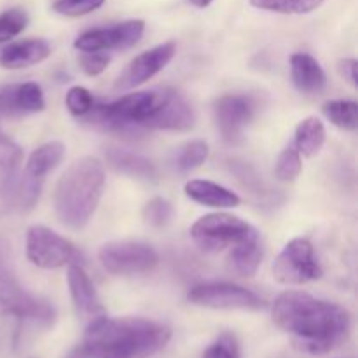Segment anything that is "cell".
Returning <instances> with one entry per match:
<instances>
[{"label": "cell", "instance_id": "obj_8", "mask_svg": "<svg viewBox=\"0 0 358 358\" xmlns=\"http://www.w3.org/2000/svg\"><path fill=\"white\" fill-rule=\"evenodd\" d=\"M189 303L212 310H245L259 311L266 306V301L252 290L236 283L213 282L201 283L189 290Z\"/></svg>", "mask_w": 358, "mask_h": 358}, {"label": "cell", "instance_id": "obj_15", "mask_svg": "<svg viewBox=\"0 0 358 358\" xmlns=\"http://www.w3.org/2000/svg\"><path fill=\"white\" fill-rule=\"evenodd\" d=\"M21 161H23L21 147L0 128V203L7 208H13L14 191L21 175Z\"/></svg>", "mask_w": 358, "mask_h": 358}, {"label": "cell", "instance_id": "obj_9", "mask_svg": "<svg viewBox=\"0 0 358 358\" xmlns=\"http://www.w3.org/2000/svg\"><path fill=\"white\" fill-rule=\"evenodd\" d=\"M27 257L41 269H58L77 261V248L45 226L27 231Z\"/></svg>", "mask_w": 358, "mask_h": 358}, {"label": "cell", "instance_id": "obj_14", "mask_svg": "<svg viewBox=\"0 0 358 358\" xmlns=\"http://www.w3.org/2000/svg\"><path fill=\"white\" fill-rule=\"evenodd\" d=\"M196 114L187 100L175 90H164L163 103L159 105L149 122V129H164V131H189L194 128Z\"/></svg>", "mask_w": 358, "mask_h": 358}, {"label": "cell", "instance_id": "obj_34", "mask_svg": "<svg viewBox=\"0 0 358 358\" xmlns=\"http://www.w3.org/2000/svg\"><path fill=\"white\" fill-rule=\"evenodd\" d=\"M338 69H339V73H341L343 79L348 80V83L352 84L353 87L358 86V76H357L358 63H357V59H353V58L341 59V62H339V65H338Z\"/></svg>", "mask_w": 358, "mask_h": 358}, {"label": "cell", "instance_id": "obj_11", "mask_svg": "<svg viewBox=\"0 0 358 358\" xmlns=\"http://www.w3.org/2000/svg\"><path fill=\"white\" fill-rule=\"evenodd\" d=\"M255 115L254 98L247 94H226L213 105V117L220 135L227 143H238L243 138L247 126Z\"/></svg>", "mask_w": 358, "mask_h": 358}, {"label": "cell", "instance_id": "obj_18", "mask_svg": "<svg viewBox=\"0 0 358 358\" xmlns=\"http://www.w3.org/2000/svg\"><path fill=\"white\" fill-rule=\"evenodd\" d=\"M51 55V45L44 38L17 41L0 49V66L9 70L27 69L44 62Z\"/></svg>", "mask_w": 358, "mask_h": 358}, {"label": "cell", "instance_id": "obj_35", "mask_svg": "<svg viewBox=\"0 0 358 358\" xmlns=\"http://www.w3.org/2000/svg\"><path fill=\"white\" fill-rule=\"evenodd\" d=\"M65 358H90V355H87L86 350L79 345V346H76V348H73Z\"/></svg>", "mask_w": 358, "mask_h": 358}, {"label": "cell", "instance_id": "obj_20", "mask_svg": "<svg viewBox=\"0 0 358 358\" xmlns=\"http://www.w3.org/2000/svg\"><path fill=\"white\" fill-rule=\"evenodd\" d=\"M105 159L108 166L115 171L129 175L133 178L145 182H154L157 178V170L152 161L147 159L142 154H136L133 150L121 149V147H107L105 149Z\"/></svg>", "mask_w": 358, "mask_h": 358}, {"label": "cell", "instance_id": "obj_23", "mask_svg": "<svg viewBox=\"0 0 358 358\" xmlns=\"http://www.w3.org/2000/svg\"><path fill=\"white\" fill-rule=\"evenodd\" d=\"M325 143V126L318 117H306L297 124L294 147L301 156L313 157L322 150Z\"/></svg>", "mask_w": 358, "mask_h": 358}, {"label": "cell", "instance_id": "obj_12", "mask_svg": "<svg viewBox=\"0 0 358 358\" xmlns=\"http://www.w3.org/2000/svg\"><path fill=\"white\" fill-rule=\"evenodd\" d=\"M175 52H177V44L173 41L163 42L156 48L142 52V55H138L135 59L129 62L124 72L119 76L115 87L117 90H131V87L147 83L173 59Z\"/></svg>", "mask_w": 358, "mask_h": 358}, {"label": "cell", "instance_id": "obj_26", "mask_svg": "<svg viewBox=\"0 0 358 358\" xmlns=\"http://www.w3.org/2000/svg\"><path fill=\"white\" fill-rule=\"evenodd\" d=\"M325 0H250L257 9L278 14H308L317 10Z\"/></svg>", "mask_w": 358, "mask_h": 358}, {"label": "cell", "instance_id": "obj_16", "mask_svg": "<svg viewBox=\"0 0 358 358\" xmlns=\"http://www.w3.org/2000/svg\"><path fill=\"white\" fill-rule=\"evenodd\" d=\"M44 91L37 83L16 84L0 90V112L3 114H35L44 110Z\"/></svg>", "mask_w": 358, "mask_h": 358}, {"label": "cell", "instance_id": "obj_4", "mask_svg": "<svg viewBox=\"0 0 358 358\" xmlns=\"http://www.w3.org/2000/svg\"><path fill=\"white\" fill-rule=\"evenodd\" d=\"M6 317L49 327L55 322L56 311L48 301L34 297L21 287L14 273L9 247L0 240V318Z\"/></svg>", "mask_w": 358, "mask_h": 358}, {"label": "cell", "instance_id": "obj_17", "mask_svg": "<svg viewBox=\"0 0 358 358\" xmlns=\"http://www.w3.org/2000/svg\"><path fill=\"white\" fill-rule=\"evenodd\" d=\"M264 257V247H262L261 234L255 227H252L250 233L231 247L227 266L234 275L241 278H250L257 273Z\"/></svg>", "mask_w": 358, "mask_h": 358}, {"label": "cell", "instance_id": "obj_2", "mask_svg": "<svg viewBox=\"0 0 358 358\" xmlns=\"http://www.w3.org/2000/svg\"><path fill=\"white\" fill-rule=\"evenodd\" d=\"M171 329L147 318H108L87 325L83 346L90 358H150L170 343Z\"/></svg>", "mask_w": 358, "mask_h": 358}, {"label": "cell", "instance_id": "obj_33", "mask_svg": "<svg viewBox=\"0 0 358 358\" xmlns=\"http://www.w3.org/2000/svg\"><path fill=\"white\" fill-rule=\"evenodd\" d=\"M80 69L87 73V76L94 77L100 76L101 72H105L110 63V58L107 55H101V52H84L79 59Z\"/></svg>", "mask_w": 358, "mask_h": 358}, {"label": "cell", "instance_id": "obj_5", "mask_svg": "<svg viewBox=\"0 0 358 358\" xmlns=\"http://www.w3.org/2000/svg\"><path fill=\"white\" fill-rule=\"evenodd\" d=\"M273 275L276 282L283 285H304L320 280L324 271L311 241L306 238H294L275 259Z\"/></svg>", "mask_w": 358, "mask_h": 358}, {"label": "cell", "instance_id": "obj_29", "mask_svg": "<svg viewBox=\"0 0 358 358\" xmlns=\"http://www.w3.org/2000/svg\"><path fill=\"white\" fill-rule=\"evenodd\" d=\"M65 103L70 114L80 119L84 117L91 108H93L94 98L93 94H91V91L86 90V87L72 86L69 91H66Z\"/></svg>", "mask_w": 358, "mask_h": 358}, {"label": "cell", "instance_id": "obj_36", "mask_svg": "<svg viewBox=\"0 0 358 358\" xmlns=\"http://www.w3.org/2000/svg\"><path fill=\"white\" fill-rule=\"evenodd\" d=\"M212 2H213V0H191L192 6L199 7V9H205V7H208Z\"/></svg>", "mask_w": 358, "mask_h": 358}, {"label": "cell", "instance_id": "obj_22", "mask_svg": "<svg viewBox=\"0 0 358 358\" xmlns=\"http://www.w3.org/2000/svg\"><path fill=\"white\" fill-rule=\"evenodd\" d=\"M63 157H65V145L62 142L44 143V145L37 147L30 154L24 173H28L34 178H38V180H44L45 175L55 170L62 163Z\"/></svg>", "mask_w": 358, "mask_h": 358}, {"label": "cell", "instance_id": "obj_27", "mask_svg": "<svg viewBox=\"0 0 358 358\" xmlns=\"http://www.w3.org/2000/svg\"><path fill=\"white\" fill-rule=\"evenodd\" d=\"M301 171H303V161H301L299 150L294 145L285 147L276 159V178L282 182H292L299 177Z\"/></svg>", "mask_w": 358, "mask_h": 358}, {"label": "cell", "instance_id": "obj_31", "mask_svg": "<svg viewBox=\"0 0 358 358\" xmlns=\"http://www.w3.org/2000/svg\"><path fill=\"white\" fill-rule=\"evenodd\" d=\"M173 215L170 201L164 198H152L145 206H143V220L152 227L166 226Z\"/></svg>", "mask_w": 358, "mask_h": 358}, {"label": "cell", "instance_id": "obj_32", "mask_svg": "<svg viewBox=\"0 0 358 358\" xmlns=\"http://www.w3.org/2000/svg\"><path fill=\"white\" fill-rule=\"evenodd\" d=\"M203 358H240V346L233 334H222L205 350Z\"/></svg>", "mask_w": 358, "mask_h": 358}, {"label": "cell", "instance_id": "obj_13", "mask_svg": "<svg viewBox=\"0 0 358 358\" xmlns=\"http://www.w3.org/2000/svg\"><path fill=\"white\" fill-rule=\"evenodd\" d=\"M66 282H69L70 297H72L73 310H76L77 317L84 322L86 325L93 324L98 318L105 317V308L101 304L100 297H98L96 289H94L93 282L84 271L80 264H69V273H66Z\"/></svg>", "mask_w": 358, "mask_h": 358}, {"label": "cell", "instance_id": "obj_1", "mask_svg": "<svg viewBox=\"0 0 358 358\" xmlns=\"http://www.w3.org/2000/svg\"><path fill=\"white\" fill-rule=\"evenodd\" d=\"M273 320L310 355H327L348 339L352 317L343 306L306 292H283L273 304Z\"/></svg>", "mask_w": 358, "mask_h": 358}, {"label": "cell", "instance_id": "obj_25", "mask_svg": "<svg viewBox=\"0 0 358 358\" xmlns=\"http://www.w3.org/2000/svg\"><path fill=\"white\" fill-rule=\"evenodd\" d=\"M206 157H208V143L203 142V140H192V142H187L182 147H178V150L175 152L173 163L178 171L187 173V171H192L201 166L206 161Z\"/></svg>", "mask_w": 358, "mask_h": 358}, {"label": "cell", "instance_id": "obj_7", "mask_svg": "<svg viewBox=\"0 0 358 358\" xmlns=\"http://www.w3.org/2000/svg\"><path fill=\"white\" fill-rule=\"evenodd\" d=\"M101 266L110 275L128 276L152 271L159 262V255L150 245L140 241H110L98 252Z\"/></svg>", "mask_w": 358, "mask_h": 358}, {"label": "cell", "instance_id": "obj_10", "mask_svg": "<svg viewBox=\"0 0 358 358\" xmlns=\"http://www.w3.org/2000/svg\"><path fill=\"white\" fill-rule=\"evenodd\" d=\"M145 23L142 20H129L124 23L114 24V27L93 28L73 42V48L80 52H101L110 49H126L135 45L142 38Z\"/></svg>", "mask_w": 358, "mask_h": 358}, {"label": "cell", "instance_id": "obj_24", "mask_svg": "<svg viewBox=\"0 0 358 358\" xmlns=\"http://www.w3.org/2000/svg\"><path fill=\"white\" fill-rule=\"evenodd\" d=\"M325 117L345 131H357L358 103L353 100H329L322 107Z\"/></svg>", "mask_w": 358, "mask_h": 358}, {"label": "cell", "instance_id": "obj_3", "mask_svg": "<svg viewBox=\"0 0 358 358\" xmlns=\"http://www.w3.org/2000/svg\"><path fill=\"white\" fill-rule=\"evenodd\" d=\"M105 187V168L96 157L76 161L59 178L55 192L56 215L65 226L80 229L90 222Z\"/></svg>", "mask_w": 358, "mask_h": 358}, {"label": "cell", "instance_id": "obj_30", "mask_svg": "<svg viewBox=\"0 0 358 358\" xmlns=\"http://www.w3.org/2000/svg\"><path fill=\"white\" fill-rule=\"evenodd\" d=\"M105 0H56L52 10L66 17H79L100 9Z\"/></svg>", "mask_w": 358, "mask_h": 358}, {"label": "cell", "instance_id": "obj_28", "mask_svg": "<svg viewBox=\"0 0 358 358\" xmlns=\"http://www.w3.org/2000/svg\"><path fill=\"white\" fill-rule=\"evenodd\" d=\"M28 14L27 10L14 7V9L3 10L0 14V44L17 37L27 28Z\"/></svg>", "mask_w": 358, "mask_h": 358}, {"label": "cell", "instance_id": "obj_21", "mask_svg": "<svg viewBox=\"0 0 358 358\" xmlns=\"http://www.w3.org/2000/svg\"><path fill=\"white\" fill-rule=\"evenodd\" d=\"M184 191L192 201L210 208H236L241 203L236 192L212 180H189Z\"/></svg>", "mask_w": 358, "mask_h": 358}, {"label": "cell", "instance_id": "obj_19", "mask_svg": "<svg viewBox=\"0 0 358 358\" xmlns=\"http://www.w3.org/2000/svg\"><path fill=\"white\" fill-rule=\"evenodd\" d=\"M290 72L297 90L304 94H320L325 90L327 77L320 63L308 52H296L290 58Z\"/></svg>", "mask_w": 358, "mask_h": 358}, {"label": "cell", "instance_id": "obj_6", "mask_svg": "<svg viewBox=\"0 0 358 358\" xmlns=\"http://www.w3.org/2000/svg\"><path fill=\"white\" fill-rule=\"evenodd\" d=\"M250 229V224L236 215L222 212L208 213L192 224L191 238L203 252L219 254L243 240Z\"/></svg>", "mask_w": 358, "mask_h": 358}]
</instances>
